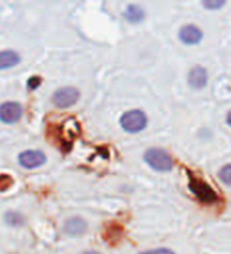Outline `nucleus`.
I'll list each match as a JSON object with an SVG mask.
<instances>
[{
	"label": "nucleus",
	"mask_w": 231,
	"mask_h": 254,
	"mask_svg": "<svg viewBox=\"0 0 231 254\" xmlns=\"http://www.w3.org/2000/svg\"><path fill=\"white\" fill-rule=\"evenodd\" d=\"M144 159H146V162L157 172H168L173 167L171 156L166 153L165 149H160V148L147 149L144 154Z\"/></svg>",
	"instance_id": "1"
},
{
	"label": "nucleus",
	"mask_w": 231,
	"mask_h": 254,
	"mask_svg": "<svg viewBox=\"0 0 231 254\" xmlns=\"http://www.w3.org/2000/svg\"><path fill=\"white\" fill-rule=\"evenodd\" d=\"M147 124V116L144 111L141 110H130L127 113L122 115L121 118V126L125 132L130 133H137L141 132Z\"/></svg>",
	"instance_id": "2"
},
{
	"label": "nucleus",
	"mask_w": 231,
	"mask_h": 254,
	"mask_svg": "<svg viewBox=\"0 0 231 254\" xmlns=\"http://www.w3.org/2000/svg\"><path fill=\"white\" fill-rule=\"evenodd\" d=\"M188 177H190V181H188L190 190H192V192L198 197V200L203 202V203H212V202L217 200L219 195L216 194V190H214L209 185H206L204 181L195 178L193 175H190V173H188Z\"/></svg>",
	"instance_id": "3"
},
{
	"label": "nucleus",
	"mask_w": 231,
	"mask_h": 254,
	"mask_svg": "<svg viewBox=\"0 0 231 254\" xmlns=\"http://www.w3.org/2000/svg\"><path fill=\"white\" fill-rule=\"evenodd\" d=\"M79 99V91L76 87H60L52 95V103L57 108L73 107Z\"/></svg>",
	"instance_id": "4"
},
{
	"label": "nucleus",
	"mask_w": 231,
	"mask_h": 254,
	"mask_svg": "<svg viewBox=\"0 0 231 254\" xmlns=\"http://www.w3.org/2000/svg\"><path fill=\"white\" fill-rule=\"evenodd\" d=\"M22 116V107L18 102H5L0 105V121L5 124L18 123Z\"/></svg>",
	"instance_id": "5"
},
{
	"label": "nucleus",
	"mask_w": 231,
	"mask_h": 254,
	"mask_svg": "<svg viewBox=\"0 0 231 254\" xmlns=\"http://www.w3.org/2000/svg\"><path fill=\"white\" fill-rule=\"evenodd\" d=\"M45 162H46V156L38 149H29L19 154V164L24 169H37V167L43 165Z\"/></svg>",
	"instance_id": "6"
},
{
	"label": "nucleus",
	"mask_w": 231,
	"mask_h": 254,
	"mask_svg": "<svg viewBox=\"0 0 231 254\" xmlns=\"http://www.w3.org/2000/svg\"><path fill=\"white\" fill-rule=\"evenodd\" d=\"M179 38H181V42H184L185 45H196L201 42L203 32L200 27L193 26V24H187V26L181 27Z\"/></svg>",
	"instance_id": "7"
},
{
	"label": "nucleus",
	"mask_w": 231,
	"mask_h": 254,
	"mask_svg": "<svg viewBox=\"0 0 231 254\" xmlns=\"http://www.w3.org/2000/svg\"><path fill=\"white\" fill-rule=\"evenodd\" d=\"M188 84L193 87V89H203V87L208 84V71L203 67H193L188 71Z\"/></svg>",
	"instance_id": "8"
},
{
	"label": "nucleus",
	"mask_w": 231,
	"mask_h": 254,
	"mask_svg": "<svg viewBox=\"0 0 231 254\" xmlns=\"http://www.w3.org/2000/svg\"><path fill=\"white\" fill-rule=\"evenodd\" d=\"M87 230V222L83 218H71L65 222V232L68 235H83Z\"/></svg>",
	"instance_id": "9"
},
{
	"label": "nucleus",
	"mask_w": 231,
	"mask_h": 254,
	"mask_svg": "<svg viewBox=\"0 0 231 254\" xmlns=\"http://www.w3.org/2000/svg\"><path fill=\"white\" fill-rule=\"evenodd\" d=\"M19 62H21V58L16 51H11V50L0 51V70L11 68L14 65H18Z\"/></svg>",
	"instance_id": "10"
},
{
	"label": "nucleus",
	"mask_w": 231,
	"mask_h": 254,
	"mask_svg": "<svg viewBox=\"0 0 231 254\" xmlns=\"http://www.w3.org/2000/svg\"><path fill=\"white\" fill-rule=\"evenodd\" d=\"M124 16H125V19L129 22L138 24V22H141L142 19H144V10H142V8L138 6V5H129L125 8Z\"/></svg>",
	"instance_id": "11"
},
{
	"label": "nucleus",
	"mask_w": 231,
	"mask_h": 254,
	"mask_svg": "<svg viewBox=\"0 0 231 254\" xmlns=\"http://www.w3.org/2000/svg\"><path fill=\"white\" fill-rule=\"evenodd\" d=\"M5 221H6V224H10V226H13V227H18V226H22V224H24L22 214L14 213V211H8V213L5 214Z\"/></svg>",
	"instance_id": "12"
},
{
	"label": "nucleus",
	"mask_w": 231,
	"mask_h": 254,
	"mask_svg": "<svg viewBox=\"0 0 231 254\" xmlns=\"http://www.w3.org/2000/svg\"><path fill=\"white\" fill-rule=\"evenodd\" d=\"M219 177H220V180L225 183V185H230V181H231V167L227 164L224 169H220V172H219Z\"/></svg>",
	"instance_id": "13"
},
{
	"label": "nucleus",
	"mask_w": 231,
	"mask_h": 254,
	"mask_svg": "<svg viewBox=\"0 0 231 254\" xmlns=\"http://www.w3.org/2000/svg\"><path fill=\"white\" fill-rule=\"evenodd\" d=\"M13 186V178L10 175H0V190H6Z\"/></svg>",
	"instance_id": "14"
},
{
	"label": "nucleus",
	"mask_w": 231,
	"mask_h": 254,
	"mask_svg": "<svg viewBox=\"0 0 231 254\" xmlns=\"http://www.w3.org/2000/svg\"><path fill=\"white\" fill-rule=\"evenodd\" d=\"M225 5V2L224 0H206V2H203V6L204 8H209V10H217V8H220V6H224Z\"/></svg>",
	"instance_id": "15"
},
{
	"label": "nucleus",
	"mask_w": 231,
	"mask_h": 254,
	"mask_svg": "<svg viewBox=\"0 0 231 254\" xmlns=\"http://www.w3.org/2000/svg\"><path fill=\"white\" fill-rule=\"evenodd\" d=\"M42 84V78L40 76H37V75H34V76H30L29 78V81H27V87L30 91H34V89H37V87Z\"/></svg>",
	"instance_id": "16"
},
{
	"label": "nucleus",
	"mask_w": 231,
	"mask_h": 254,
	"mask_svg": "<svg viewBox=\"0 0 231 254\" xmlns=\"http://www.w3.org/2000/svg\"><path fill=\"white\" fill-rule=\"evenodd\" d=\"M141 254H174V251L168 250V248H158V250H150V251H144Z\"/></svg>",
	"instance_id": "17"
},
{
	"label": "nucleus",
	"mask_w": 231,
	"mask_h": 254,
	"mask_svg": "<svg viewBox=\"0 0 231 254\" xmlns=\"http://www.w3.org/2000/svg\"><path fill=\"white\" fill-rule=\"evenodd\" d=\"M83 254H100V253H95V251H87V253H83Z\"/></svg>",
	"instance_id": "18"
}]
</instances>
